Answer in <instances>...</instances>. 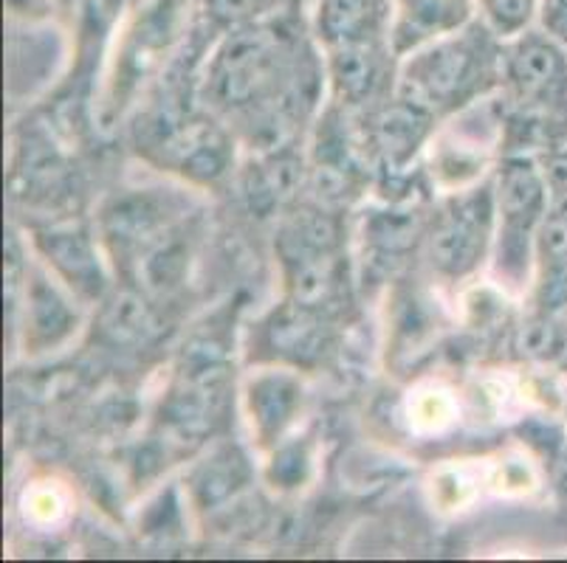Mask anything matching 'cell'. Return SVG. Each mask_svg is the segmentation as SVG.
<instances>
[{
  "instance_id": "cell-14",
  "label": "cell",
  "mask_w": 567,
  "mask_h": 563,
  "mask_svg": "<svg viewBox=\"0 0 567 563\" xmlns=\"http://www.w3.org/2000/svg\"><path fill=\"white\" fill-rule=\"evenodd\" d=\"M20 510H23L25 521H32L34 526L49 530V526L63 524L69 519L71 496L60 482L43 479V482H34L23 490V496H20Z\"/></svg>"
},
{
  "instance_id": "cell-9",
  "label": "cell",
  "mask_w": 567,
  "mask_h": 563,
  "mask_svg": "<svg viewBox=\"0 0 567 563\" xmlns=\"http://www.w3.org/2000/svg\"><path fill=\"white\" fill-rule=\"evenodd\" d=\"M432 113L424 107L412 105V102L399 100L395 105L384 107L375 118V142H379L381 153L395 164L410 161L415 155L417 144L426 138L430 131Z\"/></svg>"
},
{
  "instance_id": "cell-7",
  "label": "cell",
  "mask_w": 567,
  "mask_h": 563,
  "mask_svg": "<svg viewBox=\"0 0 567 563\" xmlns=\"http://www.w3.org/2000/svg\"><path fill=\"white\" fill-rule=\"evenodd\" d=\"M313 31L324 49L390 38V0H317Z\"/></svg>"
},
{
  "instance_id": "cell-15",
  "label": "cell",
  "mask_w": 567,
  "mask_h": 563,
  "mask_svg": "<svg viewBox=\"0 0 567 563\" xmlns=\"http://www.w3.org/2000/svg\"><path fill=\"white\" fill-rule=\"evenodd\" d=\"M477 7L497 38L512 40L536 23L539 0H477Z\"/></svg>"
},
{
  "instance_id": "cell-8",
  "label": "cell",
  "mask_w": 567,
  "mask_h": 563,
  "mask_svg": "<svg viewBox=\"0 0 567 563\" xmlns=\"http://www.w3.org/2000/svg\"><path fill=\"white\" fill-rule=\"evenodd\" d=\"M251 431L262 446L277 442L300 411L302 386L288 372H262L249 384Z\"/></svg>"
},
{
  "instance_id": "cell-10",
  "label": "cell",
  "mask_w": 567,
  "mask_h": 563,
  "mask_svg": "<svg viewBox=\"0 0 567 563\" xmlns=\"http://www.w3.org/2000/svg\"><path fill=\"white\" fill-rule=\"evenodd\" d=\"M49 262L69 279V285L87 296H100L102 291V271L96 262L94 248L82 231H54L43 240Z\"/></svg>"
},
{
  "instance_id": "cell-19",
  "label": "cell",
  "mask_w": 567,
  "mask_h": 563,
  "mask_svg": "<svg viewBox=\"0 0 567 563\" xmlns=\"http://www.w3.org/2000/svg\"><path fill=\"white\" fill-rule=\"evenodd\" d=\"M51 3H54L56 9H63V12H76L82 0H51Z\"/></svg>"
},
{
  "instance_id": "cell-1",
  "label": "cell",
  "mask_w": 567,
  "mask_h": 563,
  "mask_svg": "<svg viewBox=\"0 0 567 563\" xmlns=\"http://www.w3.org/2000/svg\"><path fill=\"white\" fill-rule=\"evenodd\" d=\"M486 20H472L455 34L404 56L401 100L426 113H455L503 80V45Z\"/></svg>"
},
{
  "instance_id": "cell-18",
  "label": "cell",
  "mask_w": 567,
  "mask_h": 563,
  "mask_svg": "<svg viewBox=\"0 0 567 563\" xmlns=\"http://www.w3.org/2000/svg\"><path fill=\"white\" fill-rule=\"evenodd\" d=\"M536 25L567 49V0H539Z\"/></svg>"
},
{
  "instance_id": "cell-6",
  "label": "cell",
  "mask_w": 567,
  "mask_h": 563,
  "mask_svg": "<svg viewBox=\"0 0 567 563\" xmlns=\"http://www.w3.org/2000/svg\"><path fill=\"white\" fill-rule=\"evenodd\" d=\"M393 56L390 38L355 40L328 49V71L342 100H348L350 105H362L384 85Z\"/></svg>"
},
{
  "instance_id": "cell-4",
  "label": "cell",
  "mask_w": 567,
  "mask_h": 563,
  "mask_svg": "<svg viewBox=\"0 0 567 563\" xmlns=\"http://www.w3.org/2000/svg\"><path fill=\"white\" fill-rule=\"evenodd\" d=\"M494 223V198L486 189H474L443 206L430 237V257L443 279L468 277L486 257Z\"/></svg>"
},
{
  "instance_id": "cell-3",
  "label": "cell",
  "mask_w": 567,
  "mask_h": 563,
  "mask_svg": "<svg viewBox=\"0 0 567 563\" xmlns=\"http://www.w3.org/2000/svg\"><path fill=\"white\" fill-rule=\"evenodd\" d=\"M548 209V184L525 158H512L499 175V271L519 285L528 277L534 237Z\"/></svg>"
},
{
  "instance_id": "cell-17",
  "label": "cell",
  "mask_w": 567,
  "mask_h": 563,
  "mask_svg": "<svg viewBox=\"0 0 567 563\" xmlns=\"http://www.w3.org/2000/svg\"><path fill=\"white\" fill-rule=\"evenodd\" d=\"M244 482V459H213L206 465L204 471L195 479V488H198V496L206 504L220 502L229 493H235L237 484Z\"/></svg>"
},
{
  "instance_id": "cell-5",
  "label": "cell",
  "mask_w": 567,
  "mask_h": 563,
  "mask_svg": "<svg viewBox=\"0 0 567 563\" xmlns=\"http://www.w3.org/2000/svg\"><path fill=\"white\" fill-rule=\"evenodd\" d=\"M474 0H390V45L406 56L474 20Z\"/></svg>"
},
{
  "instance_id": "cell-12",
  "label": "cell",
  "mask_w": 567,
  "mask_h": 563,
  "mask_svg": "<svg viewBox=\"0 0 567 563\" xmlns=\"http://www.w3.org/2000/svg\"><path fill=\"white\" fill-rule=\"evenodd\" d=\"M457 397L443 384H421L406 397V423L415 434H443L457 420Z\"/></svg>"
},
{
  "instance_id": "cell-2",
  "label": "cell",
  "mask_w": 567,
  "mask_h": 563,
  "mask_svg": "<svg viewBox=\"0 0 567 563\" xmlns=\"http://www.w3.org/2000/svg\"><path fill=\"white\" fill-rule=\"evenodd\" d=\"M508 105L545 138L567 136V49L530 25L503 49Z\"/></svg>"
},
{
  "instance_id": "cell-13",
  "label": "cell",
  "mask_w": 567,
  "mask_h": 563,
  "mask_svg": "<svg viewBox=\"0 0 567 563\" xmlns=\"http://www.w3.org/2000/svg\"><path fill=\"white\" fill-rule=\"evenodd\" d=\"M280 3L282 0H198V18L206 29L231 34L271 20Z\"/></svg>"
},
{
  "instance_id": "cell-11",
  "label": "cell",
  "mask_w": 567,
  "mask_h": 563,
  "mask_svg": "<svg viewBox=\"0 0 567 563\" xmlns=\"http://www.w3.org/2000/svg\"><path fill=\"white\" fill-rule=\"evenodd\" d=\"M483 488H492V462L481 459H461V462L441 465L430 479V499L437 510H466L481 496Z\"/></svg>"
},
{
  "instance_id": "cell-16",
  "label": "cell",
  "mask_w": 567,
  "mask_h": 563,
  "mask_svg": "<svg viewBox=\"0 0 567 563\" xmlns=\"http://www.w3.org/2000/svg\"><path fill=\"white\" fill-rule=\"evenodd\" d=\"M71 322H74V316H71V310L65 307V302L60 296H56L54 291H49L45 285H38L32 288V330L38 335H43V344H54L60 335L69 333Z\"/></svg>"
}]
</instances>
